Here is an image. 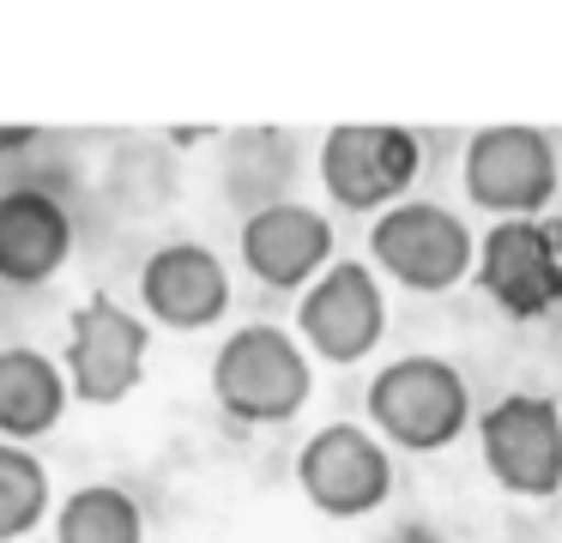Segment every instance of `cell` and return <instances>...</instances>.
<instances>
[{
    "label": "cell",
    "instance_id": "obj_13",
    "mask_svg": "<svg viewBox=\"0 0 562 543\" xmlns=\"http://www.w3.org/2000/svg\"><path fill=\"white\" fill-rule=\"evenodd\" d=\"M74 253V217L43 188L0 193V284H49Z\"/></svg>",
    "mask_w": 562,
    "mask_h": 543
},
{
    "label": "cell",
    "instance_id": "obj_6",
    "mask_svg": "<svg viewBox=\"0 0 562 543\" xmlns=\"http://www.w3.org/2000/svg\"><path fill=\"white\" fill-rule=\"evenodd\" d=\"M424 169V145L412 127H381V121H357V127H333L321 145V181H327L339 212H387L405 200V188Z\"/></svg>",
    "mask_w": 562,
    "mask_h": 543
},
{
    "label": "cell",
    "instance_id": "obj_5",
    "mask_svg": "<svg viewBox=\"0 0 562 543\" xmlns=\"http://www.w3.org/2000/svg\"><path fill=\"white\" fill-rule=\"evenodd\" d=\"M477 446H484L490 477L520 501H550L562 495V410L557 398L508 393L477 417Z\"/></svg>",
    "mask_w": 562,
    "mask_h": 543
},
{
    "label": "cell",
    "instance_id": "obj_2",
    "mask_svg": "<svg viewBox=\"0 0 562 543\" xmlns=\"http://www.w3.org/2000/svg\"><path fill=\"white\" fill-rule=\"evenodd\" d=\"M308 393H315L308 350L284 326H243L212 357V398L236 422H255V429L291 422L308 405Z\"/></svg>",
    "mask_w": 562,
    "mask_h": 543
},
{
    "label": "cell",
    "instance_id": "obj_17",
    "mask_svg": "<svg viewBox=\"0 0 562 543\" xmlns=\"http://www.w3.org/2000/svg\"><path fill=\"white\" fill-rule=\"evenodd\" d=\"M43 133L37 127H0V157H13V151H31Z\"/></svg>",
    "mask_w": 562,
    "mask_h": 543
},
{
    "label": "cell",
    "instance_id": "obj_8",
    "mask_svg": "<svg viewBox=\"0 0 562 543\" xmlns=\"http://www.w3.org/2000/svg\"><path fill=\"white\" fill-rule=\"evenodd\" d=\"M296 332H303V344L315 357L339 362V369L363 362L381 344V332H387V296H381L375 265L333 260L296 302Z\"/></svg>",
    "mask_w": 562,
    "mask_h": 543
},
{
    "label": "cell",
    "instance_id": "obj_10",
    "mask_svg": "<svg viewBox=\"0 0 562 543\" xmlns=\"http://www.w3.org/2000/svg\"><path fill=\"white\" fill-rule=\"evenodd\" d=\"M472 272H477V290L508 320H538V314H550L562 302V253H557V236L538 217H514V224L490 229Z\"/></svg>",
    "mask_w": 562,
    "mask_h": 543
},
{
    "label": "cell",
    "instance_id": "obj_18",
    "mask_svg": "<svg viewBox=\"0 0 562 543\" xmlns=\"http://www.w3.org/2000/svg\"><path fill=\"white\" fill-rule=\"evenodd\" d=\"M387 543H441V538H436V531H429V525H400V531H393Z\"/></svg>",
    "mask_w": 562,
    "mask_h": 543
},
{
    "label": "cell",
    "instance_id": "obj_7",
    "mask_svg": "<svg viewBox=\"0 0 562 543\" xmlns=\"http://www.w3.org/2000/svg\"><path fill=\"white\" fill-rule=\"evenodd\" d=\"M296 489L327 519H363L393 495V459L357 422H327L296 453Z\"/></svg>",
    "mask_w": 562,
    "mask_h": 543
},
{
    "label": "cell",
    "instance_id": "obj_11",
    "mask_svg": "<svg viewBox=\"0 0 562 543\" xmlns=\"http://www.w3.org/2000/svg\"><path fill=\"white\" fill-rule=\"evenodd\" d=\"M139 302L158 326L176 332H206L231 314V272L206 241H164L139 265Z\"/></svg>",
    "mask_w": 562,
    "mask_h": 543
},
{
    "label": "cell",
    "instance_id": "obj_12",
    "mask_svg": "<svg viewBox=\"0 0 562 543\" xmlns=\"http://www.w3.org/2000/svg\"><path fill=\"white\" fill-rule=\"evenodd\" d=\"M243 265L267 290H308L333 265V224L327 212L296 200H272L243 224Z\"/></svg>",
    "mask_w": 562,
    "mask_h": 543
},
{
    "label": "cell",
    "instance_id": "obj_4",
    "mask_svg": "<svg viewBox=\"0 0 562 543\" xmlns=\"http://www.w3.org/2000/svg\"><path fill=\"white\" fill-rule=\"evenodd\" d=\"M146 350H151V332L134 308H122L110 296L79 302L74 320H67V350H61L67 398H79V405H122L146 381Z\"/></svg>",
    "mask_w": 562,
    "mask_h": 543
},
{
    "label": "cell",
    "instance_id": "obj_14",
    "mask_svg": "<svg viewBox=\"0 0 562 543\" xmlns=\"http://www.w3.org/2000/svg\"><path fill=\"white\" fill-rule=\"evenodd\" d=\"M67 374L55 357H43V350L31 344H13L0 350V441H43V434L55 429V422L67 417Z\"/></svg>",
    "mask_w": 562,
    "mask_h": 543
},
{
    "label": "cell",
    "instance_id": "obj_9",
    "mask_svg": "<svg viewBox=\"0 0 562 543\" xmlns=\"http://www.w3.org/2000/svg\"><path fill=\"white\" fill-rule=\"evenodd\" d=\"M465 193H472V205L496 212L502 224L538 217V205H550V193H557V145H550V133L520 127V121L472 133V145H465Z\"/></svg>",
    "mask_w": 562,
    "mask_h": 543
},
{
    "label": "cell",
    "instance_id": "obj_16",
    "mask_svg": "<svg viewBox=\"0 0 562 543\" xmlns=\"http://www.w3.org/2000/svg\"><path fill=\"white\" fill-rule=\"evenodd\" d=\"M49 519V471L31 446L0 441V543H19Z\"/></svg>",
    "mask_w": 562,
    "mask_h": 543
},
{
    "label": "cell",
    "instance_id": "obj_1",
    "mask_svg": "<svg viewBox=\"0 0 562 543\" xmlns=\"http://www.w3.org/2000/svg\"><path fill=\"white\" fill-rule=\"evenodd\" d=\"M369 422L381 446L400 453H441L472 429V393L465 374L441 357H393L369 381Z\"/></svg>",
    "mask_w": 562,
    "mask_h": 543
},
{
    "label": "cell",
    "instance_id": "obj_3",
    "mask_svg": "<svg viewBox=\"0 0 562 543\" xmlns=\"http://www.w3.org/2000/svg\"><path fill=\"white\" fill-rule=\"evenodd\" d=\"M369 260L405 290H453L477 260V241L465 217H453L436 200H400L369 229Z\"/></svg>",
    "mask_w": 562,
    "mask_h": 543
},
{
    "label": "cell",
    "instance_id": "obj_15",
    "mask_svg": "<svg viewBox=\"0 0 562 543\" xmlns=\"http://www.w3.org/2000/svg\"><path fill=\"white\" fill-rule=\"evenodd\" d=\"M55 543H146V513L115 483H86L55 513Z\"/></svg>",
    "mask_w": 562,
    "mask_h": 543
},
{
    "label": "cell",
    "instance_id": "obj_19",
    "mask_svg": "<svg viewBox=\"0 0 562 543\" xmlns=\"http://www.w3.org/2000/svg\"><path fill=\"white\" fill-rule=\"evenodd\" d=\"M550 236H557V253H562V217H557V229H550Z\"/></svg>",
    "mask_w": 562,
    "mask_h": 543
}]
</instances>
